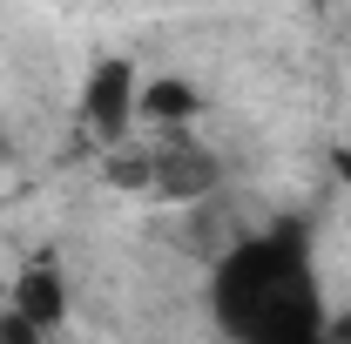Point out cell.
<instances>
[{
  "label": "cell",
  "mask_w": 351,
  "mask_h": 344,
  "mask_svg": "<svg viewBox=\"0 0 351 344\" xmlns=\"http://www.w3.org/2000/svg\"><path fill=\"white\" fill-rule=\"evenodd\" d=\"M324 344H351V310H338V317H324Z\"/></svg>",
  "instance_id": "7"
},
{
  "label": "cell",
  "mask_w": 351,
  "mask_h": 344,
  "mask_svg": "<svg viewBox=\"0 0 351 344\" xmlns=\"http://www.w3.org/2000/svg\"><path fill=\"white\" fill-rule=\"evenodd\" d=\"M217 182H223L217 156L196 149V142H162V149H149V189H162L176 203H196V196H210Z\"/></svg>",
  "instance_id": "3"
},
{
  "label": "cell",
  "mask_w": 351,
  "mask_h": 344,
  "mask_svg": "<svg viewBox=\"0 0 351 344\" xmlns=\"http://www.w3.org/2000/svg\"><path fill=\"white\" fill-rule=\"evenodd\" d=\"M338 182H345V189H351V149H345V156H338Z\"/></svg>",
  "instance_id": "8"
},
{
  "label": "cell",
  "mask_w": 351,
  "mask_h": 344,
  "mask_svg": "<svg viewBox=\"0 0 351 344\" xmlns=\"http://www.w3.org/2000/svg\"><path fill=\"white\" fill-rule=\"evenodd\" d=\"M217 317L230 344H324V297L311 277L304 236L270 230L257 243H237L217 263Z\"/></svg>",
  "instance_id": "1"
},
{
  "label": "cell",
  "mask_w": 351,
  "mask_h": 344,
  "mask_svg": "<svg viewBox=\"0 0 351 344\" xmlns=\"http://www.w3.org/2000/svg\"><path fill=\"white\" fill-rule=\"evenodd\" d=\"M0 344H47V331H41V324H27V317L7 304V310H0Z\"/></svg>",
  "instance_id": "6"
},
{
  "label": "cell",
  "mask_w": 351,
  "mask_h": 344,
  "mask_svg": "<svg viewBox=\"0 0 351 344\" xmlns=\"http://www.w3.org/2000/svg\"><path fill=\"white\" fill-rule=\"evenodd\" d=\"M196 115V88L176 82V75H162V82L142 88V122H162V129H182Z\"/></svg>",
  "instance_id": "5"
},
{
  "label": "cell",
  "mask_w": 351,
  "mask_h": 344,
  "mask_svg": "<svg viewBox=\"0 0 351 344\" xmlns=\"http://www.w3.org/2000/svg\"><path fill=\"white\" fill-rule=\"evenodd\" d=\"M7 304H14L27 324H41V331H61V324H68V277H61L47 257H34L21 277H14V297H7Z\"/></svg>",
  "instance_id": "4"
},
{
  "label": "cell",
  "mask_w": 351,
  "mask_h": 344,
  "mask_svg": "<svg viewBox=\"0 0 351 344\" xmlns=\"http://www.w3.org/2000/svg\"><path fill=\"white\" fill-rule=\"evenodd\" d=\"M82 122L88 135L101 142V149H122L129 129L142 122V75H135L129 54H108V61H95V75L82 88Z\"/></svg>",
  "instance_id": "2"
}]
</instances>
